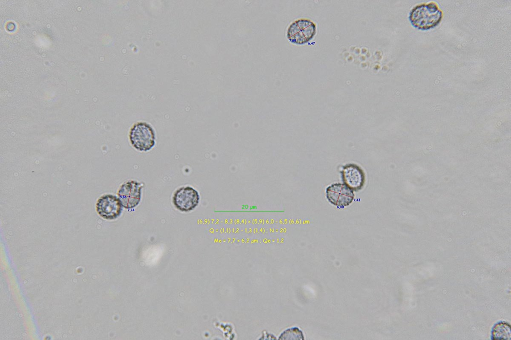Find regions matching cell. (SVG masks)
Returning <instances> with one entry per match:
<instances>
[{
	"mask_svg": "<svg viewBox=\"0 0 511 340\" xmlns=\"http://www.w3.org/2000/svg\"><path fill=\"white\" fill-rule=\"evenodd\" d=\"M443 12L435 1L422 3L411 10L409 20L415 27L428 30L435 27L441 22Z\"/></svg>",
	"mask_w": 511,
	"mask_h": 340,
	"instance_id": "1",
	"label": "cell"
},
{
	"mask_svg": "<svg viewBox=\"0 0 511 340\" xmlns=\"http://www.w3.org/2000/svg\"><path fill=\"white\" fill-rule=\"evenodd\" d=\"M129 137L132 146L139 151H148L155 145V131L146 122L134 124L130 129Z\"/></svg>",
	"mask_w": 511,
	"mask_h": 340,
	"instance_id": "2",
	"label": "cell"
},
{
	"mask_svg": "<svg viewBox=\"0 0 511 340\" xmlns=\"http://www.w3.org/2000/svg\"><path fill=\"white\" fill-rule=\"evenodd\" d=\"M316 33V25L308 19H297L290 24L286 37L289 41L296 44H303L310 41Z\"/></svg>",
	"mask_w": 511,
	"mask_h": 340,
	"instance_id": "3",
	"label": "cell"
},
{
	"mask_svg": "<svg viewBox=\"0 0 511 340\" xmlns=\"http://www.w3.org/2000/svg\"><path fill=\"white\" fill-rule=\"evenodd\" d=\"M143 186V184L135 180L128 181L120 186L118 195L124 207L132 209L139 204Z\"/></svg>",
	"mask_w": 511,
	"mask_h": 340,
	"instance_id": "4",
	"label": "cell"
},
{
	"mask_svg": "<svg viewBox=\"0 0 511 340\" xmlns=\"http://www.w3.org/2000/svg\"><path fill=\"white\" fill-rule=\"evenodd\" d=\"M123 205L119 198L112 194H105L97 200L96 210L103 218L113 220L121 214Z\"/></svg>",
	"mask_w": 511,
	"mask_h": 340,
	"instance_id": "5",
	"label": "cell"
},
{
	"mask_svg": "<svg viewBox=\"0 0 511 340\" xmlns=\"http://www.w3.org/2000/svg\"><path fill=\"white\" fill-rule=\"evenodd\" d=\"M199 200L198 192L189 186L178 189L173 197L174 206L182 212H189L193 210L198 205Z\"/></svg>",
	"mask_w": 511,
	"mask_h": 340,
	"instance_id": "6",
	"label": "cell"
},
{
	"mask_svg": "<svg viewBox=\"0 0 511 340\" xmlns=\"http://www.w3.org/2000/svg\"><path fill=\"white\" fill-rule=\"evenodd\" d=\"M326 196L332 204L344 207L350 204L354 199L353 191L344 183H334L326 188Z\"/></svg>",
	"mask_w": 511,
	"mask_h": 340,
	"instance_id": "7",
	"label": "cell"
},
{
	"mask_svg": "<svg viewBox=\"0 0 511 340\" xmlns=\"http://www.w3.org/2000/svg\"><path fill=\"white\" fill-rule=\"evenodd\" d=\"M342 181L353 191H358L363 187L365 176L363 170L355 164H347L342 167Z\"/></svg>",
	"mask_w": 511,
	"mask_h": 340,
	"instance_id": "8",
	"label": "cell"
},
{
	"mask_svg": "<svg viewBox=\"0 0 511 340\" xmlns=\"http://www.w3.org/2000/svg\"><path fill=\"white\" fill-rule=\"evenodd\" d=\"M493 340H509L511 338L510 326L504 322L497 323L492 332Z\"/></svg>",
	"mask_w": 511,
	"mask_h": 340,
	"instance_id": "9",
	"label": "cell"
},
{
	"mask_svg": "<svg viewBox=\"0 0 511 340\" xmlns=\"http://www.w3.org/2000/svg\"><path fill=\"white\" fill-rule=\"evenodd\" d=\"M280 340L294 339L303 340V336L302 332L297 328H294L288 329L283 332L280 336Z\"/></svg>",
	"mask_w": 511,
	"mask_h": 340,
	"instance_id": "10",
	"label": "cell"
}]
</instances>
